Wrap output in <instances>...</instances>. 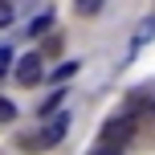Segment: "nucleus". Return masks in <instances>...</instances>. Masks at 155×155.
<instances>
[{
  "label": "nucleus",
  "instance_id": "nucleus-1",
  "mask_svg": "<svg viewBox=\"0 0 155 155\" xmlns=\"http://www.w3.org/2000/svg\"><path fill=\"white\" fill-rule=\"evenodd\" d=\"M131 135H135V118L131 114H127V118H110V123L102 127V147L123 151L127 143H131Z\"/></svg>",
  "mask_w": 155,
  "mask_h": 155
},
{
  "label": "nucleus",
  "instance_id": "nucleus-2",
  "mask_svg": "<svg viewBox=\"0 0 155 155\" xmlns=\"http://www.w3.org/2000/svg\"><path fill=\"white\" fill-rule=\"evenodd\" d=\"M12 82H21V86H37V82H45V65H41V53H25L21 61L12 65Z\"/></svg>",
  "mask_w": 155,
  "mask_h": 155
},
{
  "label": "nucleus",
  "instance_id": "nucleus-3",
  "mask_svg": "<svg viewBox=\"0 0 155 155\" xmlns=\"http://www.w3.org/2000/svg\"><path fill=\"white\" fill-rule=\"evenodd\" d=\"M151 37H155V16H147V21H143L139 29H135V41H131V53H127V57H135V53H139V49L147 45Z\"/></svg>",
  "mask_w": 155,
  "mask_h": 155
},
{
  "label": "nucleus",
  "instance_id": "nucleus-4",
  "mask_svg": "<svg viewBox=\"0 0 155 155\" xmlns=\"http://www.w3.org/2000/svg\"><path fill=\"white\" fill-rule=\"evenodd\" d=\"M49 25H53V12H41L37 21L29 25V33H33V37H41V33H49Z\"/></svg>",
  "mask_w": 155,
  "mask_h": 155
},
{
  "label": "nucleus",
  "instance_id": "nucleus-5",
  "mask_svg": "<svg viewBox=\"0 0 155 155\" xmlns=\"http://www.w3.org/2000/svg\"><path fill=\"white\" fill-rule=\"evenodd\" d=\"M74 4H78V12H82V16H94V12L102 8V0H74Z\"/></svg>",
  "mask_w": 155,
  "mask_h": 155
},
{
  "label": "nucleus",
  "instance_id": "nucleus-6",
  "mask_svg": "<svg viewBox=\"0 0 155 155\" xmlns=\"http://www.w3.org/2000/svg\"><path fill=\"white\" fill-rule=\"evenodd\" d=\"M8 25H12V4L0 0V29H8Z\"/></svg>",
  "mask_w": 155,
  "mask_h": 155
},
{
  "label": "nucleus",
  "instance_id": "nucleus-7",
  "mask_svg": "<svg viewBox=\"0 0 155 155\" xmlns=\"http://www.w3.org/2000/svg\"><path fill=\"white\" fill-rule=\"evenodd\" d=\"M57 102H61V90H57V94H49V98L41 102V114H53V110H57Z\"/></svg>",
  "mask_w": 155,
  "mask_h": 155
},
{
  "label": "nucleus",
  "instance_id": "nucleus-8",
  "mask_svg": "<svg viewBox=\"0 0 155 155\" xmlns=\"http://www.w3.org/2000/svg\"><path fill=\"white\" fill-rule=\"evenodd\" d=\"M12 114H16V106L8 98H0V123H12Z\"/></svg>",
  "mask_w": 155,
  "mask_h": 155
},
{
  "label": "nucleus",
  "instance_id": "nucleus-9",
  "mask_svg": "<svg viewBox=\"0 0 155 155\" xmlns=\"http://www.w3.org/2000/svg\"><path fill=\"white\" fill-rule=\"evenodd\" d=\"M8 65H12V49H8V45H0V78L8 74Z\"/></svg>",
  "mask_w": 155,
  "mask_h": 155
},
{
  "label": "nucleus",
  "instance_id": "nucleus-10",
  "mask_svg": "<svg viewBox=\"0 0 155 155\" xmlns=\"http://www.w3.org/2000/svg\"><path fill=\"white\" fill-rule=\"evenodd\" d=\"M74 74H78V61H65V65H61V70H57L53 78H57V82H65V78H74Z\"/></svg>",
  "mask_w": 155,
  "mask_h": 155
}]
</instances>
